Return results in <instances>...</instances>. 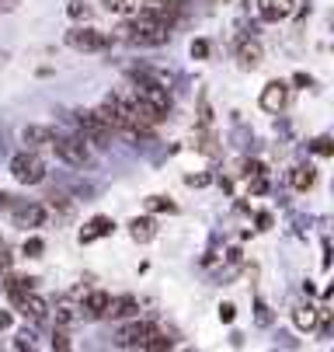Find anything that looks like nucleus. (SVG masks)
I'll use <instances>...</instances> for the list:
<instances>
[{"mask_svg": "<svg viewBox=\"0 0 334 352\" xmlns=\"http://www.w3.org/2000/svg\"><path fill=\"white\" fill-rule=\"evenodd\" d=\"M122 38H129L132 45H164L171 38V28L160 25V21H150V18L136 14V21L122 28Z\"/></svg>", "mask_w": 334, "mask_h": 352, "instance_id": "f257e3e1", "label": "nucleus"}, {"mask_svg": "<svg viewBox=\"0 0 334 352\" xmlns=\"http://www.w3.org/2000/svg\"><path fill=\"white\" fill-rule=\"evenodd\" d=\"M49 146L56 150V157H60L63 164H70V168H84V164H91L87 140H80V136H60V133H53Z\"/></svg>", "mask_w": 334, "mask_h": 352, "instance_id": "f03ea898", "label": "nucleus"}, {"mask_svg": "<svg viewBox=\"0 0 334 352\" xmlns=\"http://www.w3.org/2000/svg\"><path fill=\"white\" fill-rule=\"evenodd\" d=\"M11 175L21 185H38V182H45V164L38 161L35 150H25V154H14L11 157Z\"/></svg>", "mask_w": 334, "mask_h": 352, "instance_id": "7ed1b4c3", "label": "nucleus"}, {"mask_svg": "<svg viewBox=\"0 0 334 352\" xmlns=\"http://www.w3.org/2000/svg\"><path fill=\"white\" fill-rule=\"evenodd\" d=\"M67 45L77 49V53H105L112 45V38L98 28H70L67 32Z\"/></svg>", "mask_w": 334, "mask_h": 352, "instance_id": "20e7f679", "label": "nucleus"}, {"mask_svg": "<svg viewBox=\"0 0 334 352\" xmlns=\"http://www.w3.org/2000/svg\"><path fill=\"white\" fill-rule=\"evenodd\" d=\"M94 116H98L108 129H126L129 133V105H126L122 94H108L105 102L94 109Z\"/></svg>", "mask_w": 334, "mask_h": 352, "instance_id": "39448f33", "label": "nucleus"}, {"mask_svg": "<svg viewBox=\"0 0 334 352\" xmlns=\"http://www.w3.org/2000/svg\"><path fill=\"white\" fill-rule=\"evenodd\" d=\"M73 116H77V126H80V133H84V140H87V143H94V146H108L112 129H108L98 116H94L91 109H77Z\"/></svg>", "mask_w": 334, "mask_h": 352, "instance_id": "423d86ee", "label": "nucleus"}, {"mask_svg": "<svg viewBox=\"0 0 334 352\" xmlns=\"http://www.w3.org/2000/svg\"><path fill=\"white\" fill-rule=\"evenodd\" d=\"M154 328H157V324L132 318L129 324H122V328H119V335H115V345H122V349H143V342H147V335H150Z\"/></svg>", "mask_w": 334, "mask_h": 352, "instance_id": "0eeeda50", "label": "nucleus"}, {"mask_svg": "<svg viewBox=\"0 0 334 352\" xmlns=\"http://www.w3.org/2000/svg\"><path fill=\"white\" fill-rule=\"evenodd\" d=\"M285 102H289V84H285V80H268V84L261 87V109H265V112L278 116V112L285 109Z\"/></svg>", "mask_w": 334, "mask_h": 352, "instance_id": "6e6552de", "label": "nucleus"}, {"mask_svg": "<svg viewBox=\"0 0 334 352\" xmlns=\"http://www.w3.org/2000/svg\"><path fill=\"white\" fill-rule=\"evenodd\" d=\"M11 220L14 227H42L45 223V206L42 203H28V206H11Z\"/></svg>", "mask_w": 334, "mask_h": 352, "instance_id": "1a4fd4ad", "label": "nucleus"}, {"mask_svg": "<svg viewBox=\"0 0 334 352\" xmlns=\"http://www.w3.org/2000/svg\"><path fill=\"white\" fill-rule=\"evenodd\" d=\"M139 314V304H136V296H108V307H105V318L112 321H126V318H136Z\"/></svg>", "mask_w": 334, "mask_h": 352, "instance_id": "9d476101", "label": "nucleus"}, {"mask_svg": "<svg viewBox=\"0 0 334 352\" xmlns=\"http://www.w3.org/2000/svg\"><path fill=\"white\" fill-rule=\"evenodd\" d=\"M237 60H241L244 70H254V67L265 60L261 42H254V38H237Z\"/></svg>", "mask_w": 334, "mask_h": 352, "instance_id": "9b49d317", "label": "nucleus"}, {"mask_svg": "<svg viewBox=\"0 0 334 352\" xmlns=\"http://www.w3.org/2000/svg\"><path fill=\"white\" fill-rule=\"evenodd\" d=\"M108 296H112V293H105V289H91V293H84V307H80V314H84L87 321H98V318H105Z\"/></svg>", "mask_w": 334, "mask_h": 352, "instance_id": "f8f14e48", "label": "nucleus"}, {"mask_svg": "<svg viewBox=\"0 0 334 352\" xmlns=\"http://www.w3.org/2000/svg\"><path fill=\"white\" fill-rule=\"evenodd\" d=\"M115 230V220L112 217H94L84 230H80V244H91V241H98V237H108Z\"/></svg>", "mask_w": 334, "mask_h": 352, "instance_id": "ddd939ff", "label": "nucleus"}, {"mask_svg": "<svg viewBox=\"0 0 334 352\" xmlns=\"http://www.w3.org/2000/svg\"><path fill=\"white\" fill-rule=\"evenodd\" d=\"M129 237H132L136 244H147V241L157 237V223H154L150 217H136V220H129Z\"/></svg>", "mask_w": 334, "mask_h": 352, "instance_id": "4468645a", "label": "nucleus"}, {"mask_svg": "<svg viewBox=\"0 0 334 352\" xmlns=\"http://www.w3.org/2000/svg\"><path fill=\"white\" fill-rule=\"evenodd\" d=\"M21 140L28 143V150H38V146H45L53 140V129L49 126H25L21 129Z\"/></svg>", "mask_w": 334, "mask_h": 352, "instance_id": "2eb2a0df", "label": "nucleus"}, {"mask_svg": "<svg viewBox=\"0 0 334 352\" xmlns=\"http://www.w3.org/2000/svg\"><path fill=\"white\" fill-rule=\"evenodd\" d=\"M258 14L265 21H278L289 14V0H258Z\"/></svg>", "mask_w": 334, "mask_h": 352, "instance_id": "dca6fc26", "label": "nucleus"}, {"mask_svg": "<svg viewBox=\"0 0 334 352\" xmlns=\"http://www.w3.org/2000/svg\"><path fill=\"white\" fill-rule=\"evenodd\" d=\"M313 182H317V171H313L310 164H300V168H293V188H296V192H307V188H313Z\"/></svg>", "mask_w": 334, "mask_h": 352, "instance_id": "f3484780", "label": "nucleus"}, {"mask_svg": "<svg viewBox=\"0 0 334 352\" xmlns=\"http://www.w3.org/2000/svg\"><path fill=\"white\" fill-rule=\"evenodd\" d=\"M293 321H296L300 331H313V328H317V307H300V311L293 314Z\"/></svg>", "mask_w": 334, "mask_h": 352, "instance_id": "a211bd4d", "label": "nucleus"}, {"mask_svg": "<svg viewBox=\"0 0 334 352\" xmlns=\"http://www.w3.org/2000/svg\"><path fill=\"white\" fill-rule=\"evenodd\" d=\"M171 345H174V342H171L164 331H157V328L147 335V342H143V349H150V352H164V349H171Z\"/></svg>", "mask_w": 334, "mask_h": 352, "instance_id": "6ab92c4d", "label": "nucleus"}, {"mask_svg": "<svg viewBox=\"0 0 334 352\" xmlns=\"http://www.w3.org/2000/svg\"><path fill=\"white\" fill-rule=\"evenodd\" d=\"M310 150H313L317 157H331V154H334V140H331V136H317V140L310 143Z\"/></svg>", "mask_w": 334, "mask_h": 352, "instance_id": "aec40b11", "label": "nucleus"}, {"mask_svg": "<svg viewBox=\"0 0 334 352\" xmlns=\"http://www.w3.org/2000/svg\"><path fill=\"white\" fill-rule=\"evenodd\" d=\"M147 206H150L154 213H174V210H178L171 199H164V195H150V199H147Z\"/></svg>", "mask_w": 334, "mask_h": 352, "instance_id": "412c9836", "label": "nucleus"}, {"mask_svg": "<svg viewBox=\"0 0 334 352\" xmlns=\"http://www.w3.org/2000/svg\"><path fill=\"white\" fill-rule=\"evenodd\" d=\"M42 251H45V241H42V237H28L25 248H21V255H28V258H42Z\"/></svg>", "mask_w": 334, "mask_h": 352, "instance_id": "4be33fe9", "label": "nucleus"}, {"mask_svg": "<svg viewBox=\"0 0 334 352\" xmlns=\"http://www.w3.org/2000/svg\"><path fill=\"white\" fill-rule=\"evenodd\" d=\"M53 349H60V352L70 349V335H67V328H56V331H53Z\"/></svg>", "mask_w": 334, "mask_h": 352, "instance_id": "5701e85b", "label": "nucleus"}, {"mask_svg": "<svg viewBox=\"0 0 334 352\" xmlns=\"http://www.w3.org/2000/svg\"><path fill=\"white\" fill-rule=\"evenodd\" d=\"M209 56V42L206 38H195L192 42V60H206Z\"/></svg>", "mask_w": 334, "mask_h": 352, "instance_id": "b1692460", "label": "nucleus"}, {"mask_svg": "<svg viewBox=\"0 0 334 352\" xmlns=\"http://www.w3.org/2000/svg\"><path fill=\"white\" fill-rule=\"evenodd\" d=\"M233 318H237V307H233V304H219V321H223V324H230Z\"/></svg>", "mask_w": 334, "mask_h": 352, "instance_id": "393cba45", "label": "nucleus"}, {"mask_svg": "<svg viewBox=\"0 0 334 352\" xmlns=\"http://www.w3.org/2000/svg\"><path fill=\"white\" fill-rule=\"evenodd\" d=\"M73 18H87V4H84V0H70V8H67Z\"/></svg>", "mask_w": 334, "mask_h": 352, "instance_id": "a878e982", "label": "nucleus"}, {"mask_svg": "<svg viewBox=\"0 0 334 352\" xmlns=\"http://www.w3.org/2000/svg\"><path fill=\"white\" fill-rule=\"evenodd\" d=\"M244 175H248V178H258V175H265V168H261L258 161H248V164H244Z\"/></svg>", "mask_w": 334, "mask_h": 352, "instance_id": "bb28decb", "label": "nucleus"}, {"mask_svg": "<svg viewBox=\"0 0 334 352\" xmlns=\"http://www.w3.org/2000/svg\"><path fill=\"white\" fill-rule=\"evenodd\" d=\"M56 321H60V324H70V321H73L70 307H60V311H56Z\"/></svg>", "mask_w": 334, "mask_h": 352, "instance_id": "cd10ccee", "label": "nucleus"}, {"mask_svg": "<svg viewBox=\"0 0 334 352\" xmlns=\"http://www.w3.org/2000/svg\"><path fill=\"white\" fill-rule=\"evenodd\" d=\"M293 84H296V87H310V77H307V74H293Z\"/></svg>", "mask_w": 334, "mask_h": 352, "instance_id": "c85d7f7f", "label": "nucleus"}, {"mask_svg": "<svg viewBox=\"0 0 334 352\" xmlns=\"http://www.w3.org/2000/svg\"><path fill=\"white\" fill-rule=\"evenodd\" d=\"M272 227V217L268 213H258V230H268Z\"/></svg>", "mask_w": 334, "mask_h": 352, "instance_id": "c756f323", "label": "nucleus"}, {"mask_svg": "<svg viewBox=\"0 0 334 352\" xmlns=\"http://www.w3.org/2000/svg\"><path fill=\"white\" fill-rule=\"evenodd\" d=\"M209 175H188V185H206Z\"/></svg>", "mask_w": 334, "mask_h": 352, "instance_id": "7c9ffc66", "label": "nucleus"}, {"mask_svg": "<svg viewBox=\"0 0 334 352\" xmlns=\"http://www.w3.org/2000/svg\"><path fill=\"white\" fill-rule=\"evenodd\" d=\"M0 328H11V314L8 311H0Z\"/></svg>", "mask_w": 334, "mask_h": 352, "instance_id": "2f4dec72", "label": "nucleus"}, {"mask_svg": "<svg viewBox=\"0 0 334 352\" xmlns=\"http://www.w3.org/2000/svg\"><path fill=\"white\" fill-rule=\"evenodd\" d=\"M0 248H4V241H0Z\"/></svg>", "mask_w": 334, "mask_h": 352, "instance_id": "473e14b6", "label": "nucleus"}, {"mask_svg": "<svg viewBox=\"0 0 334 352\" xmlns=\"http://www.w3.org/2000/svg\"><path fill=\"white\" fill-rule=\"evenodd\" d=\"M219 4H223V0H219Z\"/></svg>", "mask_w": 334, "mask_h": 352, "instance_id": "72a5a7b5", "label": "nucleus"}]
</instances>
